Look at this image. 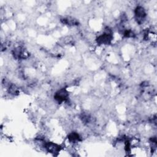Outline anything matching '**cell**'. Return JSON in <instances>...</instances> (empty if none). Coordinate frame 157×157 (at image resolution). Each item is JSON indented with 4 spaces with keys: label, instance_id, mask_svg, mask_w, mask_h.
I'll return each instance as SVG.
<instances>
[{
    "label": "cell",
    "instance_id": "6da1fadb",
    "mask_svg": "<svg viewBox=\"0 0 157 157\" xmlns=\"http://www.w3.org/2000/svg\"><path fill=\"white\" fill-rule=\"evenodd\" d=\"M134 13L137 21L139 23H142L144 19L146 17V12L144 8L142 6H137L135 9Z\"/></svg>",
    "mask_w": 157,
    "mask_h": 157
},
{
    "label": "cell",
    "instance_id": "7a4b0ae2",
    "mask_svg": "<svg viewBox=\"0 0 157 157\" xmlns=\"http://www.w3.org/2000/svg\"><path fill=\"white\" fill-rule=\"evenodd\" d=\"M112 39V34L109 33H105L99 36L97 38L96 41L99 44H109L110 43Z\"/></svg>",
    "mask_w": 157,
    "mask_h": 157
},
{
    "label": "cell",
    "instance_id": "3957f363",
    "mask_svg": "<svg viewBox=\"0 0 157 157\" xmlns=\"http://www.w3.org/2000/svg\"><path fill=\"white\" fill-rule=\"evenodd\" d=\"M54 98L58 102H62L67 99L68 93L65 89H61L55 93Z\"/></svg>",
    "mask_w": 157,
    "mask_h": 157
},
{
    "label": "cell",
    "instance_id": "277c9868",
    "mask_svg": "<svg viewBox=\"0 0 157 157\" xmlns=\"http://www.w3.org/2000/svg\"><path fill=\"white\" fill-rule=\"evenodd\" d=\"M45 148H46L48 152H50L53 154L56 153H58L61 148L59 145L53 142H47L45 144Z\"/></svg>",
    "mask_w": 157,
    "mask_h": 157
},
{
    "label": "cell",
    "instance_id": "5b68a950",
    "mask_svg": "<svg viewBox=\"0 0 157 157\" xmlns=\"http://www.w3.org/2000/svg\"><path fill=\"white\" fill-rule=\"evenodd\" d=\"M68 139L71 142H75L77 141H79L80 139V137L77 133L72 132L68 136Z\"/></svg>",
    "mask_w": 157,
    "mask_h": 157
}]
</instances>
